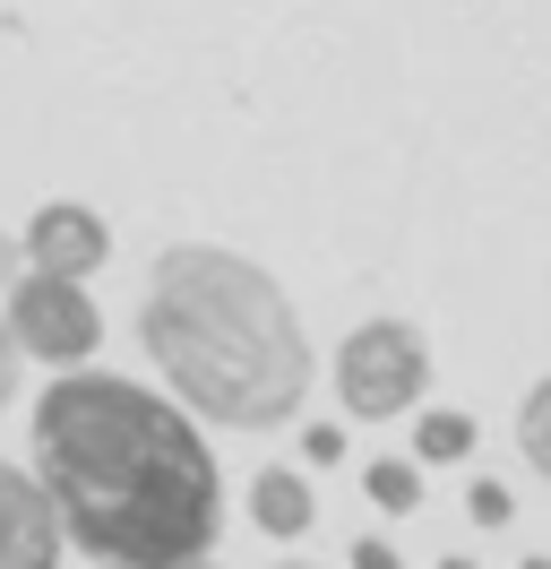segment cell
Returning a JSON list of instances; mask_svg holds the SVG:
<instances>
[{"instance_id":"cell-1","label":"cell","mask_w":551,"mask_h":569,"mask_svg":"<svg viewBox=\"0 0 551 569\" xmlns=\"http://www.w3.org/2000/svg\"><path fill=\"white\" fill-rule=\"evenodd\" d=\"M34 483L96 569H190L224 535V466L172 397L121 371H61L34 397Z\"/></svg>"},{"instance_id":"cell-2","label":"cell","mask_w":551,"mask_h":569,"mask_svg":"<svg viewBox=\"0 0 551 569\" xmlns=\"http://www.w3.org/2000/svg\"><path fill=\"white\" fill-rule=\"evenodd\" d=\"M138 346L181 415H207L224 431H276L310 397V337L293 293L259 259L216 242H172L147 268Z\"/></svg>"},{"instance_id":"cell-3","label":"cell","mask_w":551,"mask_h":569,"mask_svg":"<svg viewBox=\"0 0 551 569\" xmlns=\"http://www.w3.org/2000/svg\"><path fill=\"white\" fill-rule=\"evenodd\" d=\"M431 389V337L413 320H362L337 346V406L353 423H397Z\"/></svg>"},{"instance_id":"cell-4","label":"cell","mask_w":551,"mask_h":569,"mask_svg":"<svg viewBox=\"0 0 551 569\" xmlns=\"http://www.w3.org/2000/svg\"><path fill=\"white\" fill-rule=\"evenodd\" d=\"M0 328H9V346H18V355L61 362V371H78V362L103 346L96 293H87V284H69V277H34V268L0 293Z\"/></svg>"},{"instance_id":"cell-5","label":"cell","mask_w":551,"mask_h":569,"mask_svg":"<svg viewBox=\"0 0 551 569\" xmlns=\"http://www.w3.org/2000/svg\"><path fill=\"white\" fill-rule=\"evenodd\" d=\"M18 250H27L34 277H69V284H87L103 259H112V224H103L96 208H78V199H43V208L27 216Z\"/></svg>"},{"instance_id":"cell-6","label":"cell","mask_w":551,"mask_h":569,"mask_svg":"<svg viewBox=\"0 0 551 569\" xmlns=\"http://www.w3.org/2000/svg\"><path fill=\"white\" fill-rule=\"evenodd\" d=\"M0 569H61V527H52V500L27 466L0 458Z\"/></svg>"},{"instance_id":"cell-7","label":"cell","mask_w":551,"mask_h":569,"mask_svg":"<svg viewBox=\"0 0 551 569\" xmlns=\"http://www.w3.org/2000/svg\"><path fill=\"white\" fill-rule=\"evenodd\" d=\"M310 518H319V500H310V483L293 466H259V475H250V527L268 535V543L310 535Z\"/></svg>"},{"instance_id":"cell-8","label":"cell","mask_w":551,"mask_h":569,"mask_svg":"<svg viewBox=\"0 0 551 569\" xmlns=\"http://www.w3.org/2000/svg\"><path fill=\"white\" fill-rule=\"evenodd\" d=\"M457 458H474V415H457V406L413 415V466H457Z\"/></svg>"},{"instance_id":"cell-9","label":"cell","mask_w":551,"mask_h":569,"mask_svg":"<svg viewBox=\"0 0 551 569\" xmlns=\"http://www.w3.org/2000/svg\"><path fill=\"white\" fill-rule=\"evenodd\" d=\"M362 492H371L388 518H413V509H422V466L413 458H371L362 466Z\"/></svg>"},{"instance_id":"cell-10","label":"cell","mask_w":551,"mask_h":569,"mask_svg":"<svg viewBox=\"0 0 551 569\" xmlns=\"http://www.w3.org/2000/svg\"><path fill=\"white\" fill-rule=\"evenodd\" d=\"M517 458H525V466L551 483V371L525 389V406H517Z\"/></svg>"},{"instance_id":"cell-11","label":"cell","mask_w":551,"mask_h":569,"mask_svg":"<svg viewBox=\"0 0 551 569\" xmlns=\"http://www.w3.org/2000/svg\"><path fill=\"white\" fill-rule=\"evenodd\" d=\"M465 518H474L482 535H500L517 518V492L500 483V475H474V483H465Z\"/></svg>"},{"instance_id":"cell-12","label":"cell","mask_w":551,"mask_h":569,"mask_svg":"<svg viewBox=\"0 0 551 569\" xmlns=\"http://www.w3.org/2000/svg\"><path fill=\"white\" fill-rule=\"evenodd\" d=\"M302 458H310V466H337V458H344V431H337V423H310V431H302Z\"/></svg>"},{"instance_id":"cell-13","label":"cell","mask_w":551,"mask_h":569,"mask_svg":"<svg viewBox=\"0 0 551 569\" xmlns=\"http://www.w3.org/2000/svg\"><path fill=\"white\" fill-rule=\"evenodd\" d=\"M353 569H405V561H397V543H379V535H362V543H353Z\"/></svg>"},{"instance_id":"cell-14","label":"cell","mask_w":551,"mask_h":569,"mask_svg":"<svg viewBox=\"0 0 551 569\" xmlns=\"http://www.w3.org/2000/svg\"><path fill=\"white\" fill-rule=\"evenodd\" d=\"M18 362H27V355H18L9 328H0V415H9V397H18Z\"/></svg>"},{"instance_id":"cell-15","label":"cell","mask_w":551,"mask_h":569,"mask_svg":"<svg viewBox=\"0 0 551 569\" xmlns=\"http://www.w3.org/2000/svg\"><path fill=\"white\" fill-rule=\"evenodd\" d=\"M27 277V250H18V233H0V293Z\"/></svg>"},{"instance_id":"cell-16","label":"cell","mask_w":551,"mask_h":569,"mask_svg":"<svg viewBox=\"0 0 551 569\" xmlns=\"http://www.w3.org/2000/svg\"><path fill=\"white\" fill-rule=\"evenodd\" d=\"M517 569H551V552H525V561H517Z\"/></svg>"},{"instance_id":"cell-17","label":"cell","mask_w":551,"mask_h":569,"mask_svg":"<svg viewBox=\"0 0 551 569\" xmlns=\"http://www.w3.org/2000/svg\"><path fill=\"white\" fill-rule=\"evenodd\" d=\"M440 569H474V561H465V552H448V561H440Z\"/></svg>"},{"instance_id":"cell-18","label":"cell","mask_w":551,"mask_h":569,"mask_svg":"<svg viewBox=\"0 0 551 569\" xmlns=\"http://www.w3.org/2000/svg\"><path fill=\"white\" fill-rule=\"evenodd\" d=\"M276 569H319V561H276Z\"/></svg>"},{"instance_id":"cell-19","label":"cell","mask_w":551,"mask_h":569,"mask_svg":"<svg viewBox=\"0 0 551 569\" xmlns=\"http://www.w3.org/2000/svg\"><path fill=\"white\" fill-rule=\"evenodd\" d=\"M190 569H224V561H190Z\"/></svg>"}]
</instances>
